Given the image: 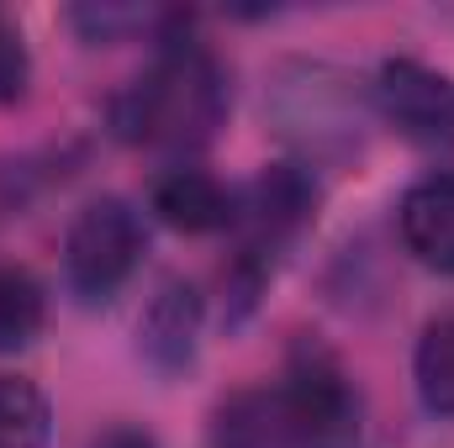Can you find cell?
<instances>
[{"label":"cell","instance_id":"cell-10","mask_svg":"<svg viewBox=\"0 0 454 448\" xmlns=\"http://www.w3.org/2000/svg\"><path fill=\"white\" fill-rule=\"evenodd\" d=\"M412 380H418V396L434 417H454V317L428 322V333L418 337Z\"/></svg>","mask_w":454,"mask_h":448},{"label":"cell","instance_id":"cell-9","mask_svg":"<svg viewBox=\"0 0 454 448\" xmlns=\"http://www.w3.org/2000/svg\"><path fill=\"white\" fill-rule=\"evenodd\" d=\"M48 438H53L48 396L21 375H0V448H48Z\"/></svg>","mask_w":454,"mask_h":448},{"label":"cell","instance_id":"cell-12","mask_svg":"<svg viewBox=\"0 0 454 448\" xmlns=\"http://www.w3.org/2000/svg\"><path fill=\"white\" fill-rule=\"evenodd\" d=\"M27 80H32V58H27V42L21 32L0 16V106L21 101L27 96Z\"/></svg>","mask_w":454,"mask_h":448},{"label":"cell","instance_id":"cell-7","mask_svg":"<svg viewBox=\"0 0 454 448\" xmlns=\"http://www.w3.org/2000/svg\"><path fill=\"white\" fill-rule=\"evenodd\" d=\"M396 227H402L407 253L423 269L454 274V174L418 180L396 206Z\"/></svg>","mask_w":454,"mask_h":448},{"label":"cell","instance_id":"cell-1","mask_svg":"<svg viewBox=\"0 0 454 448\" xmlns=\"http://www.w3.org/2000/svg\"><path fill=\"white\" fill-rule=\"evenodd\" d=\"M359 396L323 348H301L280 380L212 412V448H359Z\"/></svg>","mask_w":454,"mask_h":448},{"label":"cell","instance_id":"cell-3","mask_svg":"<svg viewBox=\"0 0 454 448\" xmlns=\"http://www.w3.org/2000/svg\"><path fill=\"white\" fill-rule=\"evenodd\" d=\"M143 217L116 201V196H101V201H85L80 217L64 232V280L69 290L85 301V306H106L116 301V290L132 280L137 259H143Z\"/></svg>","mask_w":454,"mask_h":448},{"label":"cell","instance_id":"cell-8","mask_svg":"<svg viewBox=\"0 0 454 448\" xmlns=\"http://www.w3.org/2000/svg\"><path fill=\"white\" fill-rule=\"evenodd\" d=\"M153 212L180 232H223L232 227V212H238V190H227L217 174L207 169H169L153 180Z\"/></svg>","mask_w":454,"mask_h":448},{"label":"cell","instance_id":"cell-11","mask_svg":"<svg viewBox=\"0 0 454 448\" xmlns=\"http://www.w3.org/2000/svg\"><path fill=\"white\" fill-rule=\"evenodd\" d=\"M43 317H48V296H43V285H37L27 269L0 264V353L27 348L32 337L43 333Z\"/></svg>","mask_w":454,"mask_h":448},{"label":"cell","instance_id":"cell-4","mask_svg":"<svg viewBox=\"0 0 454 448\" xmlns=\"http://www.w3.org/2000/svg\"><path fill=\"white\" fill-rule=\"evenodd\" d=\"M375 112L423 153H454V80L418 64L386 58L375 74Z\"/></svg>","mask_w":454,"mask_h":448},{"label":"cell","instance_id":"cell-13","mask_svg":"<svg viewBox=\"0 0 454 448\" xmlns=\"http://www.w3.org/2000/svg\"><path fill=\"white\" fill-rule=\"evenodd\" d=\"M85 448H159V444H153V433H143V428H132V422H116L106 433H96Z\"/></svg>","mask_w":454,"mask_h":448},{"label":"cell","instance_id":"cell-5","mask_svg":"<svg viewBox=\"0 0 454 448\" xmlns=\"http://www.w3.org/2000/svg\"><path fill=\"white\" fill-rule=\"evenodd\" d=\"M201 296L196 285L185 280H164L153 290V301L143 306L137 317V353L159 369V375H180L191 369L196 359V343H201Z\"/></svg>","mask_w":454,"mask_h":448},{"label":"cell","instance_id":"cell-2","mask_svg":"<svg viewBox=\"0 0 454 448\" xmlns=\"http://www.w3.org/2000/svg\"><path fill=\"white\" fill-rule=\"evenodd\" d=\"M227 116V74L217 53L196 37H164L143 74L112 101L121 143L153 153H196L217 137Z\"/></svg>","mask_w":454,"mask_h":448},{"label":"cell","instance_id":"cell-6","mask_svg":"<svg viewBox=\"0 0 454 448\" xmlns=\"http://www.w3.org/2000/svg\"><path fill=\"white\" fill-rule=\"evenodd\" d=\"M354 116L359 106H348V90H343L339 74L328 69H301V85L286 90V132L301 137L312 153H328V148H348L354 143Z\"/></svg>","mask_w":454,"mask_h":448}]
</instances>
